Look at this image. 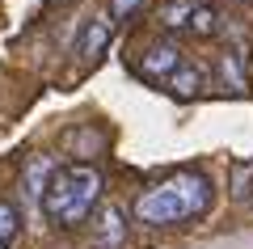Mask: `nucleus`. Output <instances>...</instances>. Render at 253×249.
<instances>
[{"label": "nucleus", "mask_w": 253, "mask_h": 249, "mask_svg": "<svg viewBox=\"0 0 253 249\" xmlns=\"http://www.w3.org/2000/svg\"><path fill=\"white\" fill-rule=\"evenodd\" d=\"M144 0H110V21H126Z\"/></svg>", "instance_id": "11"}, {"label": "nucleus", "mask_w": 253, "mask_h": 249, "mask_svg": "<svg viewBox=\"0 0 253 249\" xmlns=\"http://www.w3.org/2000/svg\"><path fill=\"white\" fill-rule=\"evenodd\" d=\"M207 207H211V182L203 178V173H194V169L173 173V178H165L161 186L144 190V195L135 199V215L144 224H156V228L199 220Z\"/></svg>", "instance_id": "1"}, {"label": "nucleus", "mask_w": 253, "mask_h": 249, "mask_svg": "<svg viewBox=\"0 0 253 249\" xmlns=\"http://www.w3.org/2000/svg\"><path fill=\"white\" fill-rule=\"evenodd\" d=\"M126 245V211L118 203H106L93 224V249H123Z\"/></svg>", "instance_id": "3"}, {"label": "nucleus", "mask_w": 253, "mask_h": 249, "mask_svg": "<svg viewBox=\"0 0 253 249\" xmlns=\"http://www.w3.org/2000/svg\"><path fill=\"white\" fill-rule=\"evenodd\" d=\"M190 9H194V0H173V4H165V9H161V26H169V30H186Z\"/></svg>", "instance_id": "9"}, {"label": "nucleus", "mask_w": 253, "mask_h": 249, "mask_svg": "<svg viewBox=\"0 0 253 249\" xmlns=\"http://www.w3.org/2000/svg\"><path fill=\"white\" fill-rule=\"evenodd\" d=\"M110 34H114V26H110V21H93V26L81 34V47H76V55H81V59H97V55L110 47Z\"/></svg>", "instance_id": "5"}, {"label": "nucleus", "mask_w": 253, "mask_h": 249, "mask_svg": "<svg viewBox=\"0 0 253 249\" xmlns=\"http://www.w3.org/2000/svg\"><path fill=\"white\" fill-rule=\"evenodd\" d=\"M21 220H17V207L13 203H0V245H9L13 237H17Z\"/></svg>", "instance_id": "10"}, {"label": "nucleus", "mask_w": 253, "mask_h": 249, "mask_svg": "<svg viewBox=\"0 0 253 249\" xmlns=\"http://www.w3.org/2000/svg\"><path fill=\"white\" fill-rule=\"evenodd\" d=\"M51 156H30L26 160V195L30 199H38L42 195V186H46V178H51Z\"/></svg>", "instance_id": "7"}, {"label": "nucleus", "mask_w": 253, "mask_h": 249, "mask_svg": "<svg viewBox=\"0 0 253 249\" xmlns=\"http://www.w3.org/2000/svg\"><path fill=\"white\" fill-rule=\"evenodd\" d=\"M199 85H203V72L194 68V63H186V59H181L177 68L169 72V89H173V98H194V93H199Z\"/></svg>", "instance_id": "6"}, {"label": "nucleus", "mask_w": 253, "mask_h": 249, "mask_svg": "<svg viewBox=\"0 0 253 249\" xmlns=\"http://www.w3.org/2000/svg\"><path fill=\"white\" fill-rule=\"evenodd\" d=\"M0 249H4V245H0Z\"/></svg>", "instance_id": "12"}, {"label": "nucleus", "mask_w": 253, "mask_h": 249, "mask_svg": "<svg viewBox=\"0 0 253 249\" xmlns=\"http://www.w3.org/2000/svg\"><path fill=\"white\" fill-rule=\"evenodd\" d=\"M177 63H181L177 47L173 43H156V47H148V55H144V76H169Z\"/></svg>", "instance_id": "4"}, {"label": "nucleus", "mask_w": 253, "mask_h": 249, "mask_svg": "<svg viewBox=\"0 0 253 249\" xmlns=\"http://www.w3.org/2000/svg\"><path fill=\"white\" fill-rule=\"evenodd\" d=\"M97 199H101V173L93 165H63V169H51L38 203H42V215L51 224L76 228L93 215Z\"/></svg>", "instance_id": "2"}, {"label": "nucleus", "mask_w": 253, "mask_h": 249, "mask_svg": "<svg viewBox=\"0 0 253 249\" xmlns=\"http://www.w3.org/2000/svg\"><path fill=\"white\" fill-rule=\"evenodd\" d=\"M186 30H190V34H199V38L215 34V9H207V4H194V9H190V17H186Z\"/></svg>", "instance_id": "8"}]
</instances>
